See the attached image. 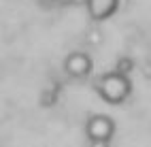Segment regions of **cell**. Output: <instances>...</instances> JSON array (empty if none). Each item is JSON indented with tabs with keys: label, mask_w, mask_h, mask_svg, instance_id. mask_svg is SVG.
Here are the masks:
<instances>
[{
	"label": "cell",
	"mask_w": 151,
	"mask_h": 147,
	"mask_svg": "<svg viewBox=\"0 0 151 147\" xmlns=\"http://www.w3.org/2000/svg\"><path fill=\"white\" fill-rule=\"evenodd\" d=\"M132 66H134V62H132V60H128V58H122V60L117 62V68H115V71L128 77V73L132 71Z\"/></svg>",
	"instance_id": "obj_5"
},
{
	"label": "cell",
	"mask_w": 151,
	"mask_h": 147,
	"mask_svg": "<svg viewBox=\"0 0 151 147\" xmlns=\"http://www.w3.org/2000/svg\"><path fill=\"white\" fill-rule=\"evenodd\" d=\"M92 68H94L92 58L85 51H70L64 58V71L70 77H75V79H85V77H89Z\"/></svg>",
	"instance_id": "obj_3"
},
{
	"label": "cell",
	"mask_w": 151,
	"mask_h": 147,
	"mask_svg": "<svg viewBox=\"0 0 151 147\" xmlns=\"http://www.w3.org/2000/svg\"><path fill=\"white\" fill-rule=\"evenodd\" d=\"M36 2H41V4H53V2H60V0H36Z\"/></svg>",
	"instance_id": "obj_8"
},
{
	"label": "cell",
	"mask_w": 151,
	"mask_h": 147,
	"mask_svg": "<svg viewBox=\"0 0 151 147\" xmlns=\"http://www.w3.org/2000/svg\"><path fill=\"white\" fill-rule=\"evenodd\" d=\"M115 120L111 115L104 113H96V115H89V120L85 124V134L89 143H96V141H102V143H111V139L115 136Z\"/></svg>",
	"instance_id": "obj_2"
},
{
	"label": "cell",
	"mask_w": 151,
	"mask_h": 147,
	"mask_svg": "<svg viewBox=\"0 0 151 147\" xmlns=\"http://www.w3.org/2000/svg\"><path fill=\"white\" fill-rule=\"evenodd\" d=\"M87 13L94 22H104V19L113 17L119 9V0H87Z\"/></svg>",
	"instance_id": "obj_4"
},
{
	"label": "cell",
	"mask_w": 151,
	"mask_h": 147,
	"mask_svg": "<svg viewBox=\"0 0 151 147\" xmlns=\"http://www.w3.org/2000/svg\"><path fill=\"white\" fill-rule=\"evenodd\" d=\"M94 90L100 94L104 102L109 104H122L126 98L132 92V83L126 75L117 73V71H111L104 73L102 77H98L96 83H94Z\"/></svg>",
	"instance_id": "obj_1"
},
{
	"label": "cell",
	"mask_w": 151,
	"mask_h": 147,
	"mask_svg": "<svg viewBox=\"0 0 151 147\" xmlns=\"http://www.w3.org/2000/svg\"><path fill=\"white\" fill-rule=\"evenodd\" d=\"M89 147H111V143H102V141H96V143H89Z\"/></svg>",
	"instance_id": "obj_7"
},
{
	"label": "cell",
	"mask_w": 151,
	"mask_h": 147,
	"mask_svg": "<svg viewBox=\"0 0 151 147\" xmlns=\"http://www.w3.org/2000/svg\"><path fill=\"white\" fill-rule=\"evenodd\" d=\"M60 4H64V6H79V4H87V0H60Z\"/></svg>",
	"instance_id": "obj_6"
}]
</instances>
